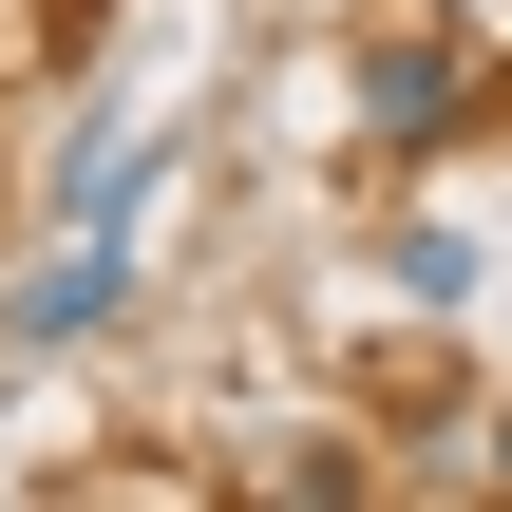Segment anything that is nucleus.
Wrapping results in <instances>:
<instances>
[{
	"mask_svg": "<svg viewBox=\"0 0 512 512\" xmlns=\"http://www.w3.org/2000/svg\"><path fill=\"white\" fill-rule=\"evenodd\" d=\"M456 114H475V38L399 19V38L361 57V133H380V152H456Z\"/></svg>",
	"mask_w": 512,
	"mask_h": 512,
	"instance_id": "obj_1",
	"label": "nucleus"
},
{
	"mask_svg": "<svg viewBox=\"0 0 512 512\" xmlns=\"http://www.w3.org/2000/svg\"><path fill=\"white\" fill-rule=\"evenodd\" d=\"M114 304H133V247H114V228H76V247L19 285V323H0V342H38V361H57V342H95Z\"/></svg>",
	"mask_w": 512,
	"mask_h": 512,
	"instance_id": "obj_2",
	"label": "nucleus"
},
{
	"mask_svg": "<svg viewBox=\"0 0 512 512\" xmlns=\"http://www.w3.org/2000/svg\"><path fill=\"white\" fill-rule=\"evenodd\" d=\"M399 304H475V228H399Z\"/></svg>",
	"mask_w": 512,
	"mask_h": 512,
	"instance_id": "obj_3",
	"label": "nucleus"
},
{
	"mask_svg": "<svg viewBox=\"0 0 512 512\" xmlns=\"http://www.w3.org/2000/svg\"><path fill=\"white\" fill-rule=\"evenodd\" d=\"M494 494H512V418H494Z\"/></svg>",
	"mask_w": 512,
	"mask_h": 512,
	"instance_id": "obj_4",
	"label": "nucleus"
},
{
	"mask_svg": "<svg viewBox=\"0 0 512 512\" xmlns=\"http://www.w3.org/2000/svg\"><path fill=\"white\" fill-rule=\"evenodd\" d=\"M76 19H95V0H76Z\"/></svg>",
	"mask_w": 512,
	"mask_h": 512,
	"instance_id": "obj_5",
	"label": "nucleus"
}]
</instances>
